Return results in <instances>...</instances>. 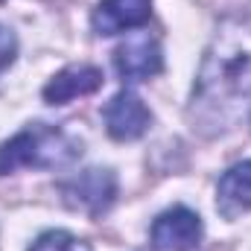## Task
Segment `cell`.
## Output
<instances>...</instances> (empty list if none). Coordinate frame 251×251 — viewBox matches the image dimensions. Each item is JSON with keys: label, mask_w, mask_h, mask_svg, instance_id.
I'll use <instances>...</instances> for the list:
<instances>
[{"label": "cell", "mask_w": 251, "mask_h": 251, "mask_svg": "<svg viewBox=\"0 0 251 251\" xmlns=\"http://www.w3.org/2000/svg\"><path fill=\"white\" fill-rule=\"evenodd\" d=\"M251 105V29L225 21L204 53L193 88L190 120L201 131H225Z\"/></svg>", "instance_id": "6da1fadb"}, {"label": "cell", "mask_w": 251, "mask_h": 251, "mask_svg": "<svg viewBox=\"0 0 251 251\" xmlns=\"http://www.w3.org/2000/svg\"><path fill=\"white\" fill-rule=\"evenodd\" d=\"M79 155H82V140H76L73 134L56 126L32 123L24 131H18L12 140L0 143V176H9L24 167L56 170L73 164Z\"/></svg>", "instance_id": "7a4b0ae2"}, {"label": "cell", "mask_w": 251, "mask_h": 251, "mask_svg": "<svg viewBox=\"0 0 251 251\" xmlns=\"http://www.w3.org/2000/svg\"><path fill=\"white\" fill-rule=\"evenodd\" d=\"M64 204L73 210H82L88 216H100L114 204L117 196V176L111 170H85L79 176H73L70 181L62 184Z\"/></svg>", "instance_id": "3957f363"}, {"label": "cell", "mask_w": 251, "mask_h": 251, "mask_svg": "<svg viewBox=\"0 0 251 251\" xmlns=\"http://www.w3.org/2000/svg\"><path fill=\"white\" fill-rule=\"evenodd\" d=\"M114 67L128 82H143V79L161 73V67H164L161 44L149 32H134L114 50Z\"/></svg>", "instance_id": "277c9868"}, {"label": "cell", "mask_w": 251, "mask_h": 251, "mask_svg": "<svg viewBox=\"0 0 251 251\" xmlns=\"http://www.w3.org/2000/svg\"><path fill=\"white\" fill-rule=\"evenodd\" d=\"M149 237H152V246L158 251L193 249L201 240V219L187 207H173L152 222Z\"/></svg>", "instance_id": "5b68a950"}, {"label": "cell", "mask_w": 251, "mask_h": 251, "mask_svg": "<svg viewBox=\"0 0 251 251\" xmlns=\"http://www.w3.org/2000/svg\"><path fill=\"white\" fill-rule=\"evenodd\" d=\"M152 123L149 108L134 91H120L105 105V128L114 140H137Z\"/></svg>", "instance_id": "8992f818"}, {"label": "cell", "mask_w": 251, "mask_h": 251, "mask_svg": "<svg viewBox=\"0 0 251 251\" xmlns=\"http://www.w3.org/2000/svg\"><path fill=\"white\" fill-rule=\"evenodd\" d=\"M149 12H152V0H102L94 9L91 24L97 35H117L146 24Z\"/></svg>", "instance_id": "52a82bcc"}, {"label": "cell", "mask_w": 251, "mask_h": 251, "mask_svg": "<svg viewBox=\"0 0 251 251\" xmlns=\"http://www.w3.org/2000/svg\"><path fill=\"white\" fill-rule=\"evenodd\" d=\"M102 85V70L94 64H73L64 67L62 73H56L47 85H44V102L50 105H64L76 97L94 94Z\"/></svg>", "instance_id": "ba28073f"}, {"label": "cell", "mask_w": 251, "mask_h": 251, "mask_svg": "<svg viewBox=\"0 0 251 251\" xmlns=\"http://www.w3.org/2000/svg\"><path fill=\"white\" fill-rule=\"evenodd\" d=\"M216 207L219 213H225L228 219L251 210V161L243 164H234L222 178H219V187H216Z\"/></svg>", "instance_id": "9c48e42d"}, {"label": "cell", "mask_w": 251, "mask_h": 251, "mask_svg": "<svg viewBox=\"0 0 251 251\" xmlns=\"http://www.w3.org/2000/svg\"><path fill=\"white\" fill-rule=\"evenodd\" d=\"M29 251H91V246L67 231H47L35 240V246Z\"/></svg>", "instance_id": "30bf717a"}, {"label": "cell", "mask_w": 251, "mask_h": 251, "mask_svg": "<svg viewBox=\"0 0 251 251\" xmlns=\"http://www.w3.org/2000/svg\"><path fill=\"white\" fill-rule=\"evenodd\" d=\"M15 53H18V38L9 26L0 24V73L15 62Z\"/></svg>", "instance_id": "8fae6325"}]
</instances>
